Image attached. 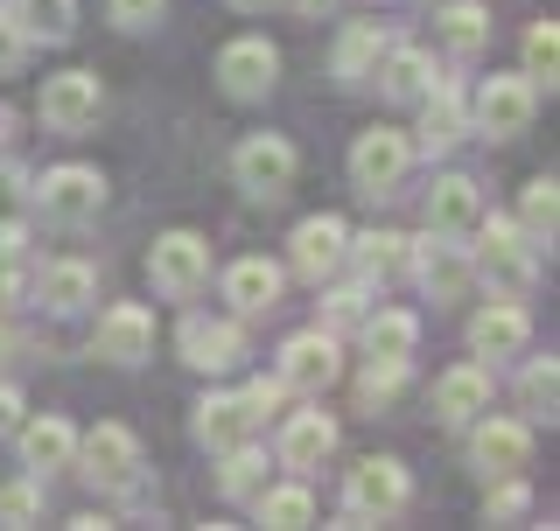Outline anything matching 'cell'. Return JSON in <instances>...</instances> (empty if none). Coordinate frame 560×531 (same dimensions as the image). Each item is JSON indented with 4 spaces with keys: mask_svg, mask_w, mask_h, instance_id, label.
Segmentation results:
<instances>
[{
    "mask_svg": "<svg viewBox=\"0 0 560 531\" xmlns=\"http://www.w3.org/2000/svg\"><path fill=\"white\" fill-rule=\"evenodd\" d=\"M70 469L84 475L92 489H133V475H140V440L127 427H92V434H78V455H70Z\"/></svg>",
    "mask_w": 560,
    "mask_h": 531,
    "instance_id": "1",
    "label": "cell"
},
{
    "mask_svg": "<svg viewBox=\"0 0 560 531\" xmlns=\"http://www.w3.org/2000/svg\"><path fill=\"white\" fill-rule=\"evenodd\" d=\"M393 510H407V469H399L393 455H372V462L350 469V483H343V518L350 524H385Z\"/></svg>",
    "mask_w": 560,
    "mask_h": 531,
    "instance_id": "2",
    "label": "cell"
},
{
    "mask_svg": "<svg viewBox=\"0 0 560 531\" xmlns=\"http://www.w3.org/2000/svg\"><path fill=\"white\" fill-rule=\"evenodd\" d=\"M35 203H43L49 224H92L98 203H105V175L84 168V162H63V168H49L43 182H35Z\"/></svg>",
    "mask_w": 560,
    "mask_h": 531,
    "instance_id": "3",
    "label": "cell"
},
{
    "mask_svg": "<svg viewBox=\"0 0 560 531\" xmlns=\"http://www.w3.org/2000/svg\"><path fill=\"white\" fill-rule=\"evenodd\" d=\"M407 162H413V140L399 127H372V133H358V148H350V182H358L364 197H393Z\"/></svg>",
    "mask_w": 560,
    "mask_h": 531,
    "instance_id": "4",
    "label": "cell"
},
{
    "mask_svg": "<svg viewBox=\"0 0 560 531\" xmlns=\"http://www.w3.org/2000/svg\"><path fill=\"white\" fill-rule=\"evenodd\" d=\"M232 175H238L245 197L273 203V197H288V182H294V148H288L280 133H253V140H238Z\"/></svg>",
    "mask_w": 560,
    "mask_h": 531,
    "instance_id": "5",
    "label": "cell"
},
{
    "mask_svg": "<svg viewBox=\"0 0 560 531\" xmlns=\"http://www.w3.org/2000/svg\"><path fill=\"white\" fill-rule=\"evenodd\" d=\"M105 113V92L92 70H57V78H43V127L49 133H84L98 127Z\"/></svg>",
    "mask_w": 560,
    "mask_h": 531,
    "instance_id": "6",
    "label": "cell"
},
{
    "mask_svg": "<svg viewBox=\"0 0 560 531\" xmlns=\"http://www.w3.org/2000/svg\"><path fill=\"white\" fill-rule=\"evenodd\" d=\"M469 266H477L483 280H498V287H525L533 280V238L518 232L512 217H490L483 232H477V252H469Z\"/></svg>",
    "mask_w": 560,
    "mask_h": 531,
    "instance_id": "7",
    "label": "cell"
},
{
    "mask_svg": "<svg viewBox=\"0 0 560 531\" xmlns=\"http://www.w3.org/2000/svg\"><path fill=\"white\" fill-rule=\"evenodd\" d=\"M148 273H154V287H162L168 300H189L210 280V245L197 232H168V238H154Z\"/></svg>",
    "mask_w": 560,
    "mask_h": 531,
    "instance_id": "8",
    "label": "cell"
},
{
    "mask_svg": "<svg viewBox=\"0 0 560 531\" xmlns=\"http://www.w3.org/2000/svg\"><path fill=\"white\" fill-rule=\"evenodd\" d=\"M280 78V49L267 43V35H238V43L218 49V84L232 98H267Z\"/></svg>",
    "mask_w": 560,
    "mask_h": 531,
    "instance_id": "9",
    "label": "cell"
},
{
    "mask_svg": "<svg viewBox=\"0 0 560 531\" xmlns=\"http://www.w3.org/2000/svg\"><path fill=\"white\" fill-rule=\"evenodd\" d=\"M407 273H420V287H428L434 300H463L469 280H477V266H469V252L442 232H428V245H407Z\"/></svg>",
    "mask_w": 560,
    "mask_h": 531,
    "instance_id": "10",
    "label": "cell"
},
{
    "mask_svg": "<svg viewBox=\"0 0 560 531\" xmlns=\"http://www.w3.org/2000/svg\"><path fill=\"white\" fill-rule=\"evenodd\" d=\"M92 350L105 364H148L154 357V315L148 308H133V300H119V308H105L98 315V335H92Z\"/></svg>",
    "mask_w": 560,
    "mask_h": 531,
    "instance_id": "11",
    "label": "cell"
},
{
    "mask_svg": "<svg viewBox=\"0 0 560 531\" xmlns=\"http://www.w3.org/2000/svg\"><path fill=\"white\" fill-rule=\"evenodd\" d=\"M337 370H343V357H337V335L329 329H308L280 350V385L288 392H323V385H337Z\"/></svg>",
    "mask_w": 560,
    "mask_h": 531,
    "instance_id": "12",
    "label": "cell"
},
{
    "mask_svg": "<svg viewBox=\"0 0 560 531\" xmlns=\"http://www.w3.org/2000/svg\"><path fill=\"white\" fill-rule=\"evenodd\" d=\"M525 127H533V84H525V78H490L477 92V133L518 140Z\"/></svg>",
    "mask_w": 560,
    "mask_h": 531,
    "instance_id": "13",
    "label": "cell"
},
{
    "mask_svg": "<svg viewBox=\"0 0 560 531\" xmlns=\"http://www.w3.org/2000/svg\"><path fill=\"white\" fill-rule=\"evenodd\" d=\"M469 427H477V434H469V455H477L483 475H518V469H525V455H533V434H525L518 420H483V413H477Z\"/></svg>",
    "mask_w": 560,
    "mask_h": 531,
    "instance_id": "14",
    "label": "cell"
},
{
    "mask_svg": "<svg viewBox=\"0 0 560 531\" xmlns=\"http://www.w3.org/2000/svg\"><path fill=\"white\" fill-rule=\"evenodd\" d=\"M525 335H533V322H525L518 300H490V308L469 315V350L477 357H518Z\"/></svg>",
    "mask_w": 560,
    "mask_h": 531,
    "instance_id": "15",
    "label": "cell"
},
{
    "mask_svg": "<svg viewBox=\"0 0 560 531\" xmlns=\"http://www.w3.org/2000/svg\"><path fill=\"white\" fill-rule=\"evenodd\" d=\"M477 217H483L477 182H469V175H434V189H428V232L463 238V232H477Z\"/></svg>",
    "mask_w": 560,
    "mask_h": 531,
    "instance_id": "16",
    "label": "cell"
},
{
    "mask_svg": "<svg viewBox=\"0 0 560 531\" xmlns=\"http://www.w3.org/2000/svg\"><path fill=\"white\" fill-rule=\"evenodd\" d=\"M343 245H350V232H343V217H302L294 224V273H308V280H323V273H337L343 266Z\"/></svg>",
    "mask_w": 560,
    "mask_h": 531,
    "instance_id": "17",
    "label": "cell"
},
{
    "mask_svg": "<svg viewBox=\"0 0 560 531\" xmlns=\"http://www.w3.org/2000/svg\"><path fill=\"white\" fill-rule=\"evenodd\" d=\"M329 455H337V420L329 413H294L288 427H280V462H288L294 475L323 469Z\"/></svg>",
    "mask_w": 560,
    "mask_h": 531,
    "instance_id": "18",
    "label": "cell"
},
{
    "mask_svg": "<svg viewBox=\"0 0 560 531\" xmlns=\"http://www.w3.org/2000/svg\"><path fill=\"white\" fill-rule=\"evenodd\" d=\"M175 343H183V364L189 370H232L238 350H245L238 343V322H210V315H189Z\"/></svg>",
    "mask_w": 560,
    "mask_h": 531,
    "instance_id": "19",
    "label": "cell"
},
{
    "mask_svg": "<svg viewBox=\"0 0 560 531\" xmlns=\"http://www.w3.org/2000/svg\"><path fill=\"white\" fill-rule=\"evenodd\" d=\"M434 413H442L448 427H469L477 413H490V370H483V364L442 370V385H434Z\"/></svg>",
    "mask_w": 560,
    "mask_h": 531,
    "instance_id": "20",
    "label": "cell"
},
{
    "mask_svg": "<svg viewBox=\"0 0 560 531\" xmlns=\"http://www.w3.org/2000/svg\"><path fill=\"white\" fill-rule=\"evenodd\" d=\"M463 127H469L463 92H455V84H428V92H420V148L448 154L455 140H463Z\"/></svg>",
    "mask_w": 560,
    "mask_h": 531,
    "instance_id": "21",
    "label": "cell"
},
{
    "mask_svg": "<svg viewBox=\"0 0 560 531\" xmlns=\"http://www.w3.org/2000/svg\"><path fill=\"white\" fill-rule=\"evenodd\" d=\"M197 440L203 448H238V440H253V405H245L238 392H210L197 405Z\"/></svg>",
    "mask_w": 560,
    "mask_h": 531,
    "instance_id": "22",
    "label": "cell"
},
{
    "mask_svg": "<svg viewBox=\"0 0 560 531\" xmlns=\"http://www.w3.org/2000/svg\"><path fill=\"white\" fill-rule=\"evenodd\" d=\"M224 300H232L238 315L280 308V266H273V259H238L232 273H224Z\"/></svg>",
    "mask_w": 560,
    "mask_h": 531,
    "instance_id": "23",
    "label": "cell"
},
{
    "mask_svg": "<svg viewBox=\"0 0 560 531\" xmlns=\"http://www.w3.org/2000/svg\"><path fill=\"white\" fill-rule=\"evenodd\" d=\"M70 455H78V427L57 413H43V420H28L22 427V462L35 475H49V469H70Z\"/></svg>",
    "mask_w": 560,
    "mask_h": 531,
    "instance_id": "24",
    "label": "cell"
},
{
    "mask_svg": "<svg viewBox=\"0 0 560 531\" xmlns=\"http://www.w3.org/2000/svg\"><path fill=\"white\" fill-rule=\"evenodd\" d=\"M92 294H98V273H92L84 259H57V266L43 273V308H49V315H78Z\"/></svg>",
    "mask_w": 560,
    "mask_h": 531,
    "instance_id": "25",
    "label": "cell"
},
{
    "mask_svg": "<svg viewBox=\"0 0 560 531\" xmlns=\"http://www.w3.org/2000/svg\"><path fill=\"white\" fill-rule=\"evenodd\" d=\"M413 343H420V322L407 308H378V315H364V357H399L407 364L413 357Z\"/></svg>",
    "mask_w": 560,
    "mask_h": 531,
    "instance_id": "26",
    "label": "cell"
},
{
    "mask_svg": "<svg viewBox=\"0 0 560 531\" xmlns=\"http://www.w3.org/2000/svg\"><path fill=\"white\" fill-rule=\"evenodd\" d=\"M14 22L28 43H70L78 35V0H14Z\"/></svg>",
    "mask_w": 560,
    "mask_h": 531,
    "instance_id": "27",
    "label": "cell"
},
{
    "mask_svg": "<svg viewBox=\"0 0 560 531\" xmlns=\"http://www.w3.org/2000/svg\"><path fill=\"white\" fill-rule=\"evenodd\" d=\"M378 57H385V28L378 22H350L343 43H337V78L343 84H364L378 70Z\"/></svg>",
    "mask_w": 560,
    "mask_h": 531,
    "instance_id": "28",
    "label": "cell"
},
{
    "mask_svg": "<svg viewBox=\"0 0 560 531\" xmlns=\"http://www.w3.org/2000/svg\"><path fill=\"white\" fill-rule=\"evenodd\" d=\"M343 252L358 259L364 280H399V273H407V238H399V232H364V238H350Z\"/></svg>",
    "mask_w": 560,
    "mask_h": 531,
    "instance_id": "29",
    "label": "cell"
},
{
    "mask_svg": "<svg viewBox=\"0 0 560 531\" xmlns=\"http://www.w3.org/2000/svg\"><path fill=\"white\" fill-rule=\"evenodd\" d=\"M428 70H434L428 49H385L372 78L385 84V98H420V92H428Z\"/></svg>",
    "mask_w": 560,
    "mask_h": 531,
    "instance_id": "30",
    "label": "cell"
},
{
    "mask_svg": "<svg viewBox=\"0 0 560 531\" xmlns=\"http://www.w3.org/2000/svg\"><path fill=\"white\" fill-rule=\"evenodd\" d=\"M518 232L533 238V245H553L560 232V189L539 175V182H525V197H518Z\"/></svg>",
    "mask_w": 560,
    "mask_h": 531,
    "instance_id": "31",
    "label": "cell"
},
{
    "mask_svg": "<svg viewBox=\"0 0 560 531\" xmlns=\"http://www.w3.org/2000/svg\"><path fill=\"white\" fill-rule=\"evenodd\" d=\"M259 489H267V455H259L253 440L224 448V497H232V504H253Z\"/></svg>",
    "mask_w": 560,
    "mask_h": 531,
    "instance_id": "32",
    "label": "cell"
},
{
    "mask_svg": "<svg viewBox=\"0 0 560 531\" xmlns=\"http://www.w3.org/2000/svg\"><path fill=\"white\" fill-rule=\"evenodd\" d=\"M259 510V524H280V531H294V524H315V497L302 483H280V489H259L253 497Z\"/></svg>",
    "mask_w": 560,
    "mask_h": 531,
    "instance_id": "33",
    "label": "cell"
},
{
    "mask_svg": "<svg viewBox=\"0 0 560 531\" xmlns=\"http://www.w3.org/2000/svg\"><path fill=\"white\" fill-rule=\"evenodd\" d=\"M442 35H448L455 57H477L483 35H490V14L477 8V0H448V8H442Z\"/></svg>",
    "mask_w": 560,
    "mask_h": 531,
    "instance_id": "34",
    "label": "cell"
},
{
    "mask_svg": "<svg viewBox=\"0 0 560 531\" xmlns=\"http://www.w3.org/2000/svg\"><path fill=\"white\" fill-rule=\"evenodd\" d=\"M553 399H560V370H553V357H533L518 378V405L533 420H553Z\"/></svg>",
    "mask_w": 560,
    "mask_h": 531,
    "instance_id": "35",
    "label": "cell"
},
{
    "mask_svg": "<svg viewBox=\"0 0 560 531\" xmlns=\"http://www.w3.org/2000/svg\"><path fill=\"white\" fill-rule=\"evenodd\" d=\"M553 70H560V28L553 22L525 28V70H518V78L525 84H553Z\"/></svg>",
    "mask_w": 560,
    "mask_h": 531,
    "instance_id": "36",
    "label": "cell"
},
{
    "mask_svg": "<svg viewBox=\"0 0 560 531\" xmlns=\"http://www.w3.org/2000/svg\"><path fill=\"white\" fill-rule=\"evenodd\" d=\"M35 518H43V483H35V475L0 489V524H35Z\"/></svg>",
    "mask_w": 560,
    "mask_h": 531,
    "instance_id": "37",
    "label": "cell"
},
{
    "mask_svg": "<svg viewBox=\"0 0 560 531\" xmlns=\"http://www.w3.org/2000/svg\"><path fill=\"white\" fill-rule=\"evenodd\" d=\"M399 385H407V364H399V357H372V364H364V378H358V399L378 405V399H393Z\"/></svg>",
    "mask_w": 560,
    "mask_h": 531,
    "instance_id": "38",
    "label": "cell"
},
{
    "mask_svg": "<svg viewBox=\"0 0 560 531\" xmlns=\"http://www.w3.org/2000/svg\"><path fill=\"white\" fill-rule=\"evenodd\" d=\"M35 203V189H28V168H14V162H0V224H22V210Z\"/></svg>",
    "mask_w": 560,
    "mask_h": 531,
    "instance_id": "39",
    "label": "cell"
},
{
    "mask_svg": "<svg viewBox=\"0 0 560 531\" xmlns=\"http://www.w3.org/2000/svg\"><path fill=\"white\" fill-rule=\"evenodd\" d=\"M525 510H533V497H525V483H518V475H504V489H490L483 518H490V524H512V518H525Z\"/></svg>",
    "mask_w": 560,
    "mask_h": 531,
    "instance_id": "40",
    "label": "cell"
},
{
    "mask_svg": "<svg viewBox=\"0 0 560 531\" xmlns=\"http://www.w3.org/2000/svg\"><path fill=\"white\" fill-rule=\"evenodd\" d=\"M22 57H28L22 22H14V14H0V78H14V70H22Z\"/></svg>",
    "mask_w": 560,
    "mask_h": 531,
    "instance_id": "41",
    "label": "cell"
},
{
    "mask_svg": "<svg viewBox=\"0 0 560 531\" xmlns=\"http://www.w3.org/2000/svg\"><path fill=\"white\" fill-rule=\"evenodd\" d=\"M105 8H113L119 28H148L154 14H162V0H105Z\"/></svg>",
    "mask_w": 560,
    "mask_h": 531,
    "instance_id": "42",
    "label": "cell"
},
{
    "mask_svg": "<svg viewBox=\"0 0 560 531\" xmlns=\"http://www.w3.org/2000/svg\"><path fill=\"white\" fill-rule=\"evenodd\" d=\"M238 399H245V405H253V420H259V413H273V405H280V399H288V385H280V378H253V385H245V392H238Z\"/></svg>",
    "mask_w": 560,
    "mask_h": 531,
    "instance_id": "43",
    "label": "cell"
},
{
    "mask_svg": "<svg viewBox=\"0 0 560 531\" xmlns=\"http://www.w3.org/2000/svg\"><path fill=\"white\" fill-rule=\"evenodd\" d=\"M329 322H364V287L329 294Z\"/></svg>",
    "mask_w": 560,
    "mask_h": 531,
    "instance_id": "44",
    "label": "cell"
},
{
    "mask_svg": "<svg viewBox=\"0 0 560 531\" xmlns=\"http://www.w3.org/2000/svg\"><path fill=\"white\" fill-rule=\"evenodd\" d=\"M22 300V266H14V252H0V315Z\"/></svg>",
    "mask_w": 560,
    "mask_h": 531,
    "instance_id": "45",
    "label": "cell"
},
{
    "mask_svg": "<svg viewBox=\"0 0 560 531\" xmlns=\"http://www.w3.org/2000/svg\"><path fill=\"white\" fill-rule=\"evenodd\" d=\"M14 427H22V392L0 385V434H14Z\"/></svg>",
    "mask_w": 560,
    "mask_h": 531,
    "instance_id": "46",
    "label": "cell"
},
{
    "mask_svg": "<svg viewBox=\"0 0 560 531\" xmlns=\"http://www.w3.org/2000/svg\"><path fill=\"white\" fill-rule=\"evenodd\" d=\"M329 8H337V0H294V14H308V22H315V14H329Z\"/></svg>",
    "mask_w": 560,
    "mask_h": 531,
    "instance_id": "47",
    "label": "cell"
},
{
    "mask_svg": "<svg viewBox=\"0 0 560 531\" xmlns=\"http://www.w3.org/2000/svg\"><path fill=\"white\" fill-rule=\"evenodd\" d=\"M8 133H14V113H8V105H0V148H8Z\"/></svg>",
    "mask_w": 560,
    "mask_h": 531,
    "instance_id": "48",
    "label": "cell"
},
{
    "mask_svg": "<svg viewBox=\"0 0 560 531\" xmlns=\"http://www.w3.org/2000/svg\"><path fill=\"white\" fill-rule=\"evenodd\" d=\"M8 350H14V335H8V329H0V364H8Z\"/></svg>",
    "mask_w": 560,
    "mask_h": 531,
    "instance_id": "49",
    "label": "cell"
},
{
    "mask_svg": "<svg viewBox=\"0 0 560 531\" xmlns=\"http://www.w3.org/2000/svg\"><path fill=\"white\" fill-rule=\"evenodd\" d=\"M232 8H267V0H232Z\"/></svg>",
    "mask_w": 560,
    "mask_h": 531,
    "instance_id": "50",
    "label": "cell"
}]
</instances>
